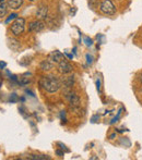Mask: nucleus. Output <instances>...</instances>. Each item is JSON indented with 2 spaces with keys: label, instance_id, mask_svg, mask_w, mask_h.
<instances>
[{
  "label": "nucleus",
  "instance_id": "obj_1",
  "mask_svg": "<svg viewBox=\"0 0 142 160\" xmlns=\"http://www.w3.org/2000/svg\"><path fill=\"white\" fill-rule=\"evenodd\" d=\"M39 84L48 93H56L60 88V86H61L60 81L54 75L43 76L39 81Z\"/></svg>",
  "mask_w": 142,
  "mask_h": 160
},
{
  "label": "nucleus",
  "instance_id": "obj_2",
  "mask_svg": "<svg viewBox=\"0 0 142 160\" xmlns=\"http://www.w3.org/2000/svg\"><path fill=\"white\" fill-rule=\"evenodd\" d=\"M24 28H25V20L22 18H17L11 25V32L15 36H19L24 32Z\"/></svg>",
  "mask_w": 142,
  "mask_h": 160
},
{
  "label": "nucleus",
  "instance_id": "obj_3",
  "mask_svg": "<svg viewBox=\"0 0 142 160\" xmlns=\"http://www.w3.org/2000/svg\"><path fill=\"white\" fill-rule=\"evenodd\" d=\"M100 10L104 14H108V15H112L116 12V8H115L114 3L110 0H104V1H102V3L100 4Z\"/></svg>",
  "mask_w": 142,
  "mask_h": 160
},
{
  "label": "nucleus",
  "instance_id": "obj_4",
  "mask_svg": "<svg viewBox=\"0 0 142 160\" xmlns=\"http://www.w3.org/2000/svg\"><path fill=\"white\" fill-rule=\"evenodd\" d=\"M44 28H45V22L43 20H37V21L30 23V25H29V31L34 33L42 32Z\"/></svg>",
  "mask_w": 142,
  "mask_h": 160
},
{
  "label": "nucleus",
  "instance_id": "obj_5",
  "mask_svg": "<svg viewBox=\"0 0 142 160\" xmlns=\"http://www.w3.org/2000/svg\"><path fill=\"white\" fill-rule=\"evenodd\" d=\"M69 99V102H70V107L72 110H78L80 108V98L76 95V93H69V95H67Z\"/></svg>",
  "mask_w": 142,
  "mask_h": 160
},
{
  "label": "nucleus",
  "instance_id": "obj_6",
  "mask_svg": "<svg viewBox=\"0 0 142 160\" xmlns=\"http://www.w3.org/2000/svg\"><path fill=\"white\" fill-rule=\"evenodd\" d=\"M58 70L61 74H68V73H71L72 72V65L69 63L68 61L66 60H62L58 63Z\"/></svg>",
  "mask_w": 142,
  "mask_h": 160
},
{
  "label": "nucleus",
  "instance_id": "obj_7",
  "mask_svg": "<svg viewBox=\"0 0 142 160\" xmlns=\"http://www.w3.org/2000/svg\"><path fill=\"white\" fill-rule=\"evenodd\" d=\"M48 59L51 60L53 62H55V63H59V62L62 61V60H64L65 58H64V55H62V53L60 52V51L55 50V51H51V52L49 53Z\"/></svg>",
  "mask_w": 142,
  "mask_h": 160
},
{
  "label": "nucleus",
  "instance_id": "obj_8",
  "mask_svg": "<svg viewBox=\"0 0 142 160\" xmlns=\"http://www.w3.org/2000/svg\"><path fill=\"white\" fill-rule=\"evenodd\" d=\"M47 13H48L47 6H40L36 11V17H37L38 20H44L47 18Z\"/></svg>",
  "mask_w": 142,
  "mask_h": 160
},
{
  "label": "nucleus",
  "instance_id": "obj_9",
  "mask_svg": "<svg viewBox=\"0 0 142 160\" xmlns=\"http://www.w3.org/2000/svg\"><path fill=\"white\" fill-rule=\"evenodd\" d=\"M73 82H74L73 76H66V78H62V80L60 81L62 87H65V88H67V89L71 88V86L73 85Z\"/></svg>",
  "mask_w": 142,
  "mask_h": 160
},
{
  "label": "nucleus",
  "instance_id": "obj_10",
  "mask_svg": "<svg viewBox=\"0 0 142 160\" xmlns=\"http://www.w3.org/2000/svg\"><path fill=\"white\" fill-rule=\"evenodd\" d=\"M7 4H8V8L17 10V9H19L23 4V0H8Z\"/></svg>",
  "mask_w": 142,
  "mask_h": 160
},
{
  "label": "nucleus",
  "instance_id": "obj_11",
  "mask_svg": "<svg viewBox=\"0 0 142 160\" xmlns=\"http://www.w3.org/2000/svg\"><path fill=\"white\" fill-rule=\"evenodd\" d=\"M54 68V62L51 61V60H44V61H42V63H40V69L43 70V71H49V70H51Z\"/></svg>",
  "mask_w": 142,
  "mask_h": 160
},
{
  "label": "nucleus",
  "instance_id": "obj_12",
  "mask_svg": "<svg viewBox=\"0 0 142 160\" xmlns=\"http://www.w3.org/2000/svg\"><path fill=\"white\" fill-rule=\"evenodd\" d=\"M8 12V4L3 3V0L0 1V18H3Z\"/></svg>",
  "mask_w": 142,
  "mask_h": 160
},
{
  "label": "nucleus",
  "instance_id": "obj_13",
  "mask_svg": "<svg viewBox=\"0 0 142 160\" xmlns=\"http://www.w3.org/2000/svg\"><path fill=\"white\" fill-rule=\"evenodd\" d=\"M28 159H33V160H45V159H50V157L46 156V155H29Z\"/></svg>",
  "mask_w": 142,
  "mask_h": 160
},
{
  "label": "nucleus",
  "instance_id": "obj_14",
  "mask_svg": "<svg viewBox=\"0 0 142 160\" xmlns=\"http://www.w3.org/2000/svg\"><path fill=\"white\" fill-rule=\"evenodd\" d=\"M17 18H18V14H17V13H12V14H11L10 17H9L8 19H7L6 23H9V22H10L11 20H14V19H17Z\"/></svg>",
  "mask_w": 142,
  "mask_h": 160
},
{
  "label": "nucleus",
  "instance_id": "obj_15",
  "mask_svg": "<svg viewBox=\"0 0 142 160\" xmlns=\"http://www.w3.org/2000/svg\"><path fill=\"white\" fill-rule=\"evenodd\" d=\"M84 40H85V44H87V46H91V45H92V40H91V39H89L87 37H85V38H84Z\"/></svg>",
  "mask_w": 142,
  "mask_h": 160
},
{
  "label": "nucleus",
  "instance_id": "obj_16",
  "mask_svg": "<svg viewBox=\"0 0 142 160\" xmlns=\"http://www.w3.org/2000/svg\"><path fill=\"white\" fill-rule=\"evenodd\" d=\"M58 145H59V146H61V148H62V149H65V152H69V149H67V148H66V146H65V145H62L61 143H58Z\"/></svg>",
  "mask_w": 142,
  "mask_h": 160
},
{
  "label": "nucleus",
  "instance_id": "obj_17",
  "mask_svg": "<svg viewBox=\"0 0 142 160\" xmlns=\"http://www.w3.org/2000/svg\"><path fill=\"white\" fill-rule=\"evenodd\" d=\"M56 154H57L59 157H62V156H64V152H60V150H56Z\"/></svg>",
  "mask_w": 142,
  "mask_h": 160
},
{
  "label": "nucleus",
  "instance_id": "obj_18",
  "mask_svg": "<svg viewBox=\"0 0 142 160\" xmlns=\"http://www.w3.org/2000/svg\"><path fill=\"white\" fill-rule=\"evenodd\" d=\"M6 65H7L6 62H1V61H0V69H3Z\"/></svg>",
  "mask_w": 142,
  "mask_h": 160
},
{
  "label": "nucleus",
  "instance_id": "obj_19",
  "mask_svg": "<svg viewBox=\"0 0 142 160\" xmlns=\"http://www.w3.org/2000/svg\"><path fill=\"white\" fill-rule=\"evenodd\" d=\"M95 159H97V157H91V160H95Z\"/></svg>",
  "mask_w": 142,
  "mask_h": 160
},
{
  "label": "nucleus",
  "instance_id": "obj_20",
  "mask_svg": "<svg viewBox=\"0 0 142 160\" xmlns=\"http://www.w3.org/2000/svg\"><path fill=\"white\" fill-rule=\"evenodd\" d=\"M29 1H32L33 2V1H36V0H29Z\"/></svg>",
  "mask_w": 142,
  "mask_h": 160
},
{
  "label": "nucleus",
  "instance_id": "obj_21",
  "mask_svg": "<svg viewBox=\"0 0 142 160\" xmlns=\"http://www.w3.org/2000/svg\"><path fill=\"white\" fill-rule=\"evenodd\" d=\"M141 82H142V75H141Z\"/></svg>",
  "mask_w": 142,
  "mask_h": 160
}]
</instances>
